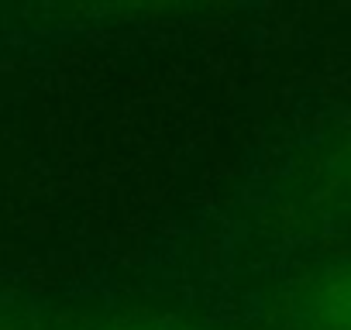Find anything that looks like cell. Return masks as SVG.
<instances>
[{"instance_id": "cell-1", "label": "cell", "mask_w": 351, "mask_h": 330, "mask_svg": "<svg viewBox=\"0 0 351 330\" xmlns=\"http://www.w3.org/2000/svg\"><path fill=\"white\" fill-rule=\"evenodd\" d=\"M300 320L306 330H351V262H337L306 282Z\"/></svg>"}, {"instance_id": "cell-2", "label": "cell", "mask_w": 351, "mask_h": 330, "mask_svg": "<svg viewBox=\"0 0 351 330\" xmlns=\"http://www.w3.org/2000/svg\"><path fill=\"white\" fill-rule=\"evenodd\" d=\"M138 330H165V327H138Z\"/></svg>"}]
</instances>
